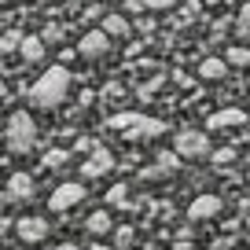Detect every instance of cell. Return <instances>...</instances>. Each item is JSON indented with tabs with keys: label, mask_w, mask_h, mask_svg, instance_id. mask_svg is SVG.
Returning a JSON list of instances; mask_svg holds the SVG:
<instances>
[{
	"label": "cell",
	"mask_w": 250,
	"mask_h": 250,
	"mask_svg": "<svg viewBox=\"0 0 250 250\" xmlns=\"http://www.w3.org/2000/svg\"><path fill=\"white\" fill-rule=\"evenodd\" d=\"M66 92H70V70L59 62V66H48V70L33 81L30 92H26V100H30V107H37V110H55L62 100H66Z\"/></svg>",
	"instance_id": "1"
},
{
	"label": "cell",
	"mask_w": 250,
	"mask_h": 250,
	"mask_svg": "<svg viewBox=\"0 0 250 250\" xmlns=\"http://www.w3.org/2000/svg\"><path fill=\"white\" fill-rule=\"evenodd\" d=\"M4 144H8L11 155H26V151H33V144H37V125H33V118L26 114V110H15V114L8 118Z\"/></svg>",
	"instance_id": "2"
},
{
	"label": "cell",
	"mask_w": 250,
	"mask_h": 250,
	"mask_svg": "<svg viewBox=\"0 0 250 250\" xmlns=\"http://www.w3.org/2000/svg\"><path fill=\"white\" fill-rule=\"evenodd\" d=\"M110 129H122L125 140H151V136L166 133V122H158V118H144V114H136V110H125V114L110 118Z\"/></svg>",
	"instance_id": "3"
},
{
	"label": "cell",
	"mask_w": 250,
	"mask_h": 250,
	"mask_svg": "<svg viewBox=\"0 0 250 250\" xmlns=\"http://www.w3.org/2000/svg\"><path fill=\"white\" fill-rule=\"evenodd\" d=\"M110 48H114V37L100 26V30H88L85 37H81L78 55H81L85 62H100V59H107V55H110Z\"/></svg>",
	"instance_id": "4"
},
{
	"label": "cell",
	"mask_w": 250,
	"mask_h": 250,
	"mask_svg": "<svg viewBox=\"0 0 250 250\" xmlns=\"http://www.w3.org/2000/svg\"><path fill=\"white\" fill-rule=\"evenodd\" d=\"M173 151H177L180 158H210V136H203L199 129H184V133H177V140H173Z\"/></svg>",
	"instance_id": "5"
},
{
	"label": "cell",
	"mask_w": 250,
	"mask_h": 250,
	"mask_svg": "<svg viewBox=\"0 0 250 250\" xmlns=\"http://www.w3.org/2000/svg\"><path fill=\"white\" fill-rule=\"evenodd\" d=\"M85 199V184H59L52 191V199H48V210H55V213H62V210H74V206Z\"/></svg>",
	"instance_id": "6"
},
{
	"label": "cell",
	"mask_w": 250,
	"mask_h": 250,
	"mask_svg": "<svg viewBox=\"0 0 250 250\" xmlns=\"http://www.w3.org/2000/svg\"><path fill=\"white\" fill-rule=\"evenodd\" d=\"M221 213V199L217 195H195L188 206V221H210Z\"/></svg>",
	"instance_id": "7"
},
{
	"label": "cell",
	"mask_w": 250,
	"mask_h": 250,
	"mask_svg": "<svg viewBox=\"0 0 250 250\" xmlns=\"http://www.w3.org/2000/svg\"><path fill=\"white\" fill-rule=\"evenodd\" d=\"M110 166H114V155H110L107 147H92V158L81 166V173H85V180H96V177H103V173H110Z\"/></svg>",
	"instance_id": "8"
},
{
	"label": "cell",
	"mask_w": 250,
	"mask_h": 250,
	"mask_svg": "<svg viewBox=\"0 0 250 250\" xmlns=\"http://www.w3.org/2000/svg\"><path fill=\"white\" fill-rule=\"evenodd\" d=\"M15 232H19L22 243H44L48 239V221L44 217H22L15 225Z\"/></svg>",
	"instance_id": "9"
},
{
	"label": "cell",
	"mask_w": 250,
	"mask_h": 250,
	"mask_svg": "<svg viewBox=\"0 0 250 250\" xmlns=\"http://www.w3.org/2000/svg\"><path fill=\"white\" fill-rule=\"evenodd\" d=\"M247 122V110L243 107H225V110H217V114H210V122H206V129H228V125H243Z\"/></svg>",
	"instance_id": "10"
},
{
	"label": "cell",
	"mask_w": 250,
	"mask_h": 250,
	"mask_svg": "<svg viewBox=\"0 0 250 250\" xmlns=\"http://www.w3.org/2000/svg\"><path fill=\"white\" fill-rule=\"evenodd\" d=\"M228 66H232L228 59H206L203 66H199V78H203V81H225Z\"/></svg>",
	"instance_id": "11"
},
{
	"label": "cell",
	"mask_w": 250,
	"mask_h": 250,
	"mask_svg": "<svg viewBox=\"0 0 250 250\" xmlns=\"http://www.w3.org/2000/svg\"><path fill=\"white\" fill-rule=\"evenodd\" d=\"M44 44H48L44 37H22L19 41V52H22L26 62H37V59H44Z\"/></svg>",
	"instance_id": "12"
},
{
	"label": "cell",
	"mask_w": 250,
	"mask_h": 250,
	"mask_svg": "<svg viewBox=\"0 0 250 250\" xmlns=\"http://www.w3.org/2000/svg\"><path fill=\"white\" fill-rule=\"evenodd\" d=\"M85 232H88V235H107V232H114V221H110V213L96 210L92 217L85 221Z\"/></svg>",
	"instance_id": "13"
},
{
	"label": "cell",
	"mask_w": 250,
	"mask_h": 250,
	"mask_svg": "<svg viewBox=\"0 0 250 250\" xmlns=\"http://www.w3.org/2000/svg\"><path fill=\"white\" fill-rule=\"evenodd\" d=\"M103 30H107L114 41H122V37H129L133 26H129V19H122V15H103Z\"/></svg>",
	"instance_id": "14"
},
{
	"label": "cell",
	"mask_w": 250,
	"mask_h": 250,
	"mask_svg": "<svg viewBox=\"0 0 250 250\" xmlns=\"http://www.w3.org/2000/svg\"><path fill=\"white\" fill-rule=\"evenodd\" d=\"M30 191H33V180L26 177V173H15V177H11V195L15 199H30Z\"/></svg>",
	"instance_id": "15"
},
{
	"label": "cell",
	"mask_w": 250,
	"mask_h": 250,
	"mask_svg": "<svg viewBox=\"0 0 250 250\" xmlns=\"http://www.w3.org/2000/svg\"><path fill=\"white\" fill-rule=\"evenodd\" d=\"M66 162H70V151H48V155H44V166H48V169H62Z\"/></svg>",
	"instance_id": "16"
},
{
	"label": "cell",
	"mask_w": 250,
	"mask_h": 250,
	"mask_svg": "<svg viewBox=\"0 0 250 250\" xmlns=\"http://www.w3.org/2000/svg\"><path fill=\"white\" fill-rule=\"evenodd\" d=\"M232 66H250V48H228V55H225Z\"/></svg>",
	"instance_id": "17"
},
{
	"label": "cell",
	"mask_w": 250,
	"mask_h": 250,
	"mask_svg": "<svg viewBox=\"0 0 250 250\" xmlns=\"http://www.w3.org/2000/svg\"><path fill=\"white\" fill-rule=\"evenodd\" d=\"M239 37L250 41V4H243V11H239Z\"/></svg>",
	"instance_id": "18"
},
{
	"label": "cell",
	"mask_w": 250,
	"mask_h": 250,
	"mask_svg": "<svg viewBox=\"0 0 250 250\" xmlns=\"http://www.w3.org/2000/svg\"><path fill=\"white\" fill-rule=\"evenodd\" d=\"M177 0H140V8H147V11H169Z\"/></svg>",
	"instance_id": "19"
},
{
	"label": "cell",
	"mask_w": 250,
	"mask_h": 250,
	"mask_svg": "<svg viewBox=\"0 0 250 250\" xmlns=\"http://www.w3.org/2000/svg\"><path fill=\"white\" fill-rule=\"evenodd\" d=\"M107 203H114V206L125 203V184H114V188H110V191H107Z\"/></svg>",
	"instance_id": "20"
},
{
	"label": "cell",
	"mask_w": 250,
	"mask_h": 250,
	"mask_svg": "<svg viewBox=\"0 0 250 250\" xmlns=\"http://www.w3.org/2000/svg\"><path fill=\"white\" fill-rule=\"evenodd\" d=\"M210 158H213V162H217V166H228V162H232V158H235V151H232V147H225V151H213Z\"/></svg>",
	"instance_id": "21"
},
{
	"label": "cell",
	"mask_w": 250,
	"mask_h": 250,
	"mask_svg": "<svg viewBox=\"0 0 250 250\" xmlns=\"http://www.w3.org/2000/svg\"><path fill=\"white\" fill-rule=\"evenodd\" d=\"M129 243H133V228L125 225V228H118V250H125Z\"/></svg>",
	"instance_id": "22"
},
{
	"label": "cell",
	"mask_w": 250,
	"mask_h": 250,
	"mask_svg": "<svg viewBox=\"0 0 250 250\" xmlns=\"http://www.w3.org/2000/svg\"><path fill=\"white\" fill-rule=\"evenodd\" d=\"M44 41H48V44H52V41H62V30H59V26H48V30H44Z\"/></svg>",
	"instance_id": "23"
},
{
	"label": "cell",
	"mask_w": 250,
	"mask_h": 250,
	"mask_svg": "<svg viewBox=\"0 0 250 250\" xmlns=\"http://www.w3.org/2000/svg\"><path fill=\"white\" fill-rule=\"evenodd\" d=\"M55 250H81V247H74V243H62V247H55Z\"/></svg>",
	"instance_id": "24"
},
{
	"label": "cell",
	"mask_w": 250,
	"mask_h": 250,
	"mask_svg": "<svg viewBox=\"0 0 250 250\" xmlns=\"http://www.w3.org/2000/svg\"><path fill=\"white\" fill-rule=\"evenodd\" d=\"M92 250H110V247H100V243H96V247H92Z\"/></svg>",
	"instance_id": "25"
},
{
	"label": "cell",
	"mask_w": 250,
	"mask_h": 250,
	"mask_svg": "<svg viewBox=\"0 0 250 250\" xmlns=\"http://www.w3.org/2000/svg\"><path fill=\"white\" fill-rule=\"evenodd\" d=\"M4 4H15V0H0V8H4Z\"/></svg>",
	"instance_id": "26"
},
{
	"label": "cell",
	"mask_w": 250,
	"mask_h": 250,
	"mask_svg": "<svg viewBox=\"0 0 250 250\" xmlns=\"http://www.w3.org/2000/svg\"><path fill=\"white\" fill-rule=\"evenodd\" d=\"M0 96H4V81H0Z\"/></svg>",
	"instance_id": "27"
}]
</instances>
